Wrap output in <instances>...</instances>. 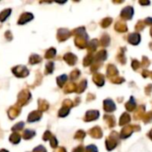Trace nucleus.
Listing matches in <instances>:
<instances>
[{"label": "nucleus", "instance_id": "1", "mask_svg": "<svg viewBox=\"0 0 152 152\" xmlns=\"http://www.w3.org/2000/svg\"><path fill=\"white\" fill-rule=\"evenodd\" d=\"M12 72L18 77H25L28 75V70L25 66H17L12 69Z\"/></svg>", "mask_w": 152, "mask_h": 152}, {"label": "nucleus", "instance_id": "2", "mask_svg": "<svg viewBox=\"0 0 152 152\" xmlns=\"http://www.w3.org/2000/svg\"><path fill=\"white\" fill-rule=\"evenodd\" d=\"M29 98H30V94H29V92L27 91V90H23V91L19 94V98H18L19 102H18V103L21 106V105L25 104V103L28 101Z\"/></svg>", "mask_w": 152, "mask_h": 152}, {"label": "nucleus", "instance_id": "3", "mask_svg": "<svg viewBox=\"0 0 152 152\" xmlns=\"http://www.w3.org/2000/svg\"><path fill=\"white\" fill-rule=\"evenodd\" d=\"M32 19H33L32 13H30V12H24V13L21 14V16L20 17L18 23H19V24H25L26 22L29 21V20H32Z\"/></svg>", "mask_w": 152, "mask_h": 152}, {"label": "nucleus", "instance_id": "4", "mask_svg": "<svg viewBox=\"0 0 152 152\" xmlns=\"http://www.w3.org/2000/svg\"><path fill=\"white\" fill-rule=\"evenodd\" d=\"M42 114H41V111H38V110H36V111H33L29 114L28 118V122H35V121H37L40 119Z\"/></svg>", "mask_w": 152, "mask_h": 152}, {"label": "nucleus", "instance_id": "5", "mask_svg": "<svg viewBox=\"0 0 152 152\" xmlns=\"http://www.w3.org/2000/svg\"><path fill=\"white\" fill-rule=\"evenodd\" d=\"M20 113V108H16V107H12L8 110V116L11 119L15 118Z\"/></svg>", "mask_w": 152, "mask_h": 152}, {"label": "nucleus", "instance_id": "6", "mask_svg": "<svg viewBox=\"0 0 152 152\" xmlns=\"http://www.w3.org/2000/svg\"><path fill=\"white\" fill-rule=\"evenodd\" d=\"M11 12H12L11 9H6V10H4L3 12H1V13H0V21L4 22L6 20V18L10 15Z\"/></svg>", "mask_w": 152, "mask_h": 152}, {"label": "nucleus", "instance_id": "7", "mask_svg": "<svg viewBox=\"0 0 152 152\" xmlns=\"http://www.w3.org/2000/svg\"><path fill=\"white\" fill-rule=\"evenodd\" d=\"M10 141L12 142V143H14V144H17V143H19L20 142V134H12L11 136H10Z\"/></svg>", "mask_w": 152, "mask_h": 152}, {"label": "nucleus", "instance_id": "8", "mask_svg": "<svg viewBox=\"0 0 152 152\" xmlns=\"http://www.w3.org/2000/svg\"><path fill=\"white\" fill-rule=\"evenodd\" d=\"M36 134V133L34 131H31V130H26L23 134V138L25 140H29L31 139L34 135Z\"/></svg>", "mask_w": 152, "mask_h": 152}, {"label": "nucleus", "instance_id": "9", "mask_svg": "<svg viewBox=\"0 0 152 152\" xmlns=\"http://www.w3.org/2000/svg\"><path fill=\"white\" fill-rule=\"evenodd\" d=\"M39 61H41V58L37 54H33L29 58V62L31 64H36V63H38Z\"/></svg>", "mask_w": 152, "mask_h": 152}, {"label": "nucleus", "instance_id": "10", "mask_svg": "<svg viewBox=\"0 0 152 152\" xmlns=\"http://www.w3.org/2000/svg\"><path fill=\"white\" fill-rule=\"evenodd\" d=\"M24 126V123H22V122H20V123H18V124H16L13 127H12V130L13 131H17V130H20L22 127Z\"/></svg>", "mask_w": 152, "mask_h": 152}, {"label": "nucleus", "instance_id": "11", "mask_svg": "<svg viewBox=\"0 0 152 152\" xmlns=\"http://www.w3.org/2000/svg\"><path fill=\"white\" fill-rule=\"evenodd\" d=\"M55 51L54 49H50L47 53H46V58H51V56H53L54 54Z\"/></svg>", "mask_w": 152, "mask_h": 152}, {"label": "nucleus", "instance_id": "12", "mask_svg": "<svg viewBox=\"0 0 152 152\" xmlns=\"http://www.w3.org/2000/svg\"><path fill=\"white\" fill-rule=\"evenodd\" d=\"M33 152H45V148H44V147H42V146H38V147H37L36 149H34Z\"/></svg>", "mask_w": 152, "mask_h": 152}, {"label": "nucleus", "instance_id": "13", "mask_svg": "<svg viewBox=\"0 0 152 152\" xmlns=\"http://www.w3.org/2000/svg\"><path fill=\"white\" fill-rule=\"evenodd\" d=\"M53 63L52 62H50V63H47V66H46V68H47V69H49L50 70V73L52 72V69H53Z\"/></svg>", "mask_w": 152, "mask_h": 152}, {"label": "nucleus", "instance_id": "14", "mask_svg": "<svg viewBox=\"0 0 152 152\" xmlns=\"http://www.w3.org/2000/svg\"><path fill=\"white\" fill-rule=\"evenodd\" d=\"M0 152H8V151H5V150H1Z\"/></svg>", "mask_w": 152, "mask_h": 152}]
</instances>
